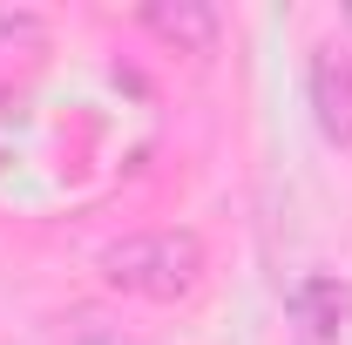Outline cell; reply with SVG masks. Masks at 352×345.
I'll return each mask as SVG.
<instances>
[{
  "instance_id": "obj_1",
  "label": "cell",
  "mask_w": 352,
  "mask_h": 345,
  "mask_svg": "<svg viewBox=\"0 0 352 345\" xmlns=\"http://www.w3.org/2000/svg\"><path fill=\"white\" fill-rule=\"evenodd\" d=\"M95 278L122 298L142 304H190L210 278V251L190 223H163V230H122L95 251Z\"/></svg>"
},
{
  "instance_id": "obj_2",
  "label": "cell",
  "mask_w": 352,
  "mask_h": 345,
  "mask_svg": "<svg viewBox=\"0 0 352 345\" xmlns=\"http://www.w3.org/2000/svg\"><path fill=\"white\" fill-rule=\"evenodd\" d=\"M54 54V27L34 7H0V115H21V88Z\"/></svg>"
},
{
  "instance_id": "obj_3",
  "label": "cell",
  "mask_w": 352,
  "mask_h": 345,
  "mask_svg": "<svg viewBox=\"0 0 352 345\" xmlns=\"http://www.w3.org/2000/svg\"><path fill=\"white\" fill-rule=\"evenodd\" d=\"M305 95H311V115H318L325 142L352 149V47L346 41H311Z\"/></svg>"
},
{
  "instance_id": "obj_4",
  "label": "cell",
  "mask_w": 352,
  "mask_h": 345,
  "mask_svg": "<svg viewBox=\"0 0 352 345\" xmlns=\"http://www.w3.org/2000/svg\"><path fill=\"white\" fill-rule=\"evenodd\" d=\"M285 311H292V325H305V339H339L352 325V278L305 271V278H292Z\"/></svg>"
},
{
  "instance_id": "obj_5",
  "label": "cell",
  "mask_w": 352,
  "mask_h": 345,
  "mask_svg": "<svg viewBox=\"0 0 352 345\" xmlns=\"http://www.w3.org/2000/svg\"><path fill=\"white\" fill-rule=\"evenodd\" d=\"M135 21L176 54H217V41H223V14L210 0H149Z\"/></svg>"
},
{
  "instance_id": "obj_6",
  "label": "cell",
  "mask_w": 352,
  "mask_h": 345,
  "mask_svg": "<svg viewBox=\"0 0 352 345\" xmlns=\"http://www.w3.org/2000/svg\"><path fill=\"white\" fill-rule=\"evenodd\" d=\"M28 345H149V339L122 325L109 304H68V311H47Z\"/></svg>"
},
{
  "instance_id": "obj_7",
  "label": "cell",
  "mask_w": 352,
  "mask_h": 345,
  "mask_svg": "<svg viewBox=\"0 0 352 345\" xmlns=\"http://www.w3.org/2000/svg\"><path fill=\"white\" fill-rule=\"evenodd\" d=\"M346 27H352V14H346Z\"/></svg>"
}]
</instances>
